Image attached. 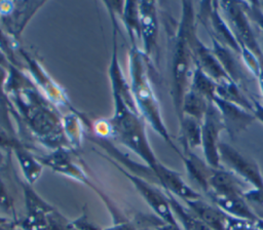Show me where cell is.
Listing matches in <instances>:
<instances>
[{
    "label": "cell",
    "mask_w": 263,
    "mask_h": 230,
    "mask_svg": "<svg viewBox=\"0 0 263 230\" xmlns=\"http://www.w3.org/2000/svg\"><path fill=\"white\" fill-rule=\"evenodd\" d=\"M153 227L155 230H182L180 225H172L162 222L160 219L156 218L155 223H153Z\"/></svg>",
    "instance_id": "obj_39"
},
{
    "label": "cell",
    "mask_w": 263,
    "mask_h": 230,
    "mask_svg": "<svg viewBox=\"0 0 263 230\" xmlns=\"http://www.w3.org/2000/svg\"><path fill=\"white\" fill-rule=\"evenodd\" d=\"M219 154L221 165L230 170L245 183L253 188H263V175L259 165L250 158L243 156L227 143L220 142Z\"/></svg>",
    "instance_id": "obj_10"
},
{
    "label": "cell",
    "mask_w": 263,
    "mask_h": 230,
    "mask_svg": "<svg viewBox=\"0 0 263 230\" xmlns=\"http://www.w3.org/2000/svg\"><path fill=\"white\" fill-rule=\"evenodd\" d=\"M210 103L211 102L205 98L188 89L182 103V115L192 117L202 122Z\"/></svg>",
    "instance_id": "obj_28"
},
{
    "label": "cell",
    "mask_w": 263,
    "mask_h": 230,
    "mask_svg": "<svg viewBox=\"0 0 263 230\" xmlns=\"http://www.w3.org/2000/svg\"><path fill=\"white\" fill-rule=\"evenodd\" d=\"M164 192L167 195L173 214L182 230H212L177 197L166 191Z\"/></svg>",
    "instance_id": "obj_22"
},
{
    "label": "cell",
    "mask_w": 263,
    "mask_h": 230,
    "mask_svg": "<svg viewBox=\"0 0 263 230\" xmlns=\"http://www.w3.org/2000/svg\"><path fill=\"white\" fill-rule=\"evenodd\" d=\"M129 87L136 107L146 123H148L170 147L181 156L182 152L173 142L162 118L160 105L149 77V63L139 45H130L128 50Z\"/></svg>",
    "instance_id": "obj_3"
},
{
    "label": "cell",
    "mask_w": 263,
    "mask_h": 230,
    "mask_svg": "<svg viewBox=\"0 0 263 230\" xmlns=\"http://www.w3.org/2000/svg\"><path fill=\"white\" fill-rule=\"evenodd\" d=\"M111 89L113 114L107 119L111 130L110 138L130 150L155 172L160 161L149 143L146 133V122L136 107L133 94H124L114 87H111Z\"/></svg>",
    "instance_id": "obj_2"
},
{
    "label": "cell",
    "mask_w": 263,
    "mask_h": 230,
    "mask_svg": "<svg viewBox=\"0 0 263 230\" xmlns=\"http://www.w3.org/2000/svg\"><path fill=\"white\" fill-rule=\"evenodd\" d=\"M247 185L241 179L224 167L213 168L205 193L208 196L242 195L248 190Z\"/></svg>",
    "instance_id": "obj_17"
},
{
    "label": "cell",
    "mask_w": 263,
    "mask_h": 230,
    "mask_svg": "<svg viewBox=\"0 0 263 230\" xmlns=\"http://www.w3.org/2000/svg\"><path fill=\"white\" fill-rule=\"evenodd\" d=\"M212 41V50L215 53L216 57L218 59L219 63L221 64L222 68L226 72V74L229 76L231 80H233L245 92L246 90V75L242 72L241 67L238 64V61L235 59L234 53L229 48L225 47L221 43H219L217 40L211 38Z\"/></svg>",
    "instance_id": "obj_20"
},
{
    "label": "cell",
    "mask_w": 263,
    "mask_h": 230,
    "mask_svg": "<svg viewBox=\"0 0 263 230\" xmlns=\"http://www.w3.org/2000/svg\"><path fill=\"white\" fill-rule=\"evenodd\" d=\"M62 121L64 133L68 141L70 149L72 151L77 150L80 147L83 138V118L76 110L69 112L66 115H63Z\"/></svg>",
    "instance_id": "obj_26"
},
{
    "label": "cell",
    "mask_w": 263,
    "mask_h": 230,
    "mask_svg": "<svg viewBox=\"0 0 263 230\" xmlns=\"http://www.w3.org/2000/svg\"><path fill=\"white\" fill-rule=\"evenodd\" d=\"M71 150L67 148H60L53 151H50L46 155L39 156L38 159L43 166H47L53 171L61 174L65 177L76 180L88 187L93 191H98L99 188L89 180L86 172L77 164L72 156Z\"/></svg>",
    "instance_id": "obj_14"
},
{
    "label": "cell",
    "mask_w": 263,
    "mask_h": 230,
    "mask_svg": "<svg viewBox=\"0 0 263 230\" xmlns=\"http://www.w3.org/2000/svg\"><path fill=\"white\" fill-rule=\"evenodd\" d=\"M216 97L235 104L253 113L252 98L247 95L246 92L231 79L217 83Z\"/></svg>",
    "instance_id": "obj_25"
},
{
    "label": "cell",
    "mask_w": 263,
    "mask_h": 230,
    "mask_svg": "<svg viewBox=\"0 0 263 230\" xmlns=\"http://www.w3.org/2000/svg\"><path fill=\"white\" fill-rule=\"evenodd\" d=\"M44 1H0V25L18 45L22 32Z\"/></svg>",
    "instance_id": "obj_8"
},
{
    "label": "cell",
    "mask_w": 263,
    "mask_h": 230,
    "mask_svg": "<svg viewBox=\"0 0 263 230\" xmlns=\"http://www.w3.org/2000/svg\"><path fill=\"white\" fill-rule=\"evenodd\" d=\"M8 78V70L0 66V124L10 136H14L10 115L12 114V105L6 92V82Z\"/></svg>",
    "instance_id": "obj_27"
},
{
    "label": "cell",
    "mask_w": 263,
    "mask_h": 230,
    "mask_svg": "<svg viewBox=\"0 0 263 230\" xmlns=\"http://www.w3.org/2000/svg\"><path fill=\"white\" fill-rule=\"evenodd\" d=\"M220 11L234 35L239 47H246L252 51L261 62L263 70V50L257 41L240 1H218Z\"/></svg>",
    "instance_id": "obj_5"
},
{
    "label": "cell",
    "mask_w": 263,
    "mask_h": 230,
    "mask_svg": "<svg viewBox=\"0 0 263 230\" xmlns=\"http://www.w3.org/2000/svg\"><path fill=\"white\" fill-rule=\"evenodd\" d=\"M239 55H240V59L242 60L245 66L248 68V70L256 78H258V76L260 75L261 70H262V65H261V62L259 61V59L246 47H240Z\"/></svg>",
    "instance_id": "obj_32"
},
{
    "label": "cell",
    "mask_w": 263,
    "mask_h": 230,
    "mask_svg": "<svg viewBox=\"0 0 263 230\" xmlns=\"http://www.w3.org/2000/svg\"><path fill=\"white\" fill-rule=\"evenodd\" d=\"M109 161L112 162L113 165L125 176V178L128 179L137 192L145 200L158 219L167 224L179 225L173 214L167 195L163 189H161L158 185L127 170L122 165H119L117 161H114L113 159H109Z\"/></svg>",
    "instance_id": "obj_6"
},
{
    "label": "cell",
    "mask_w": 263,
    "mask_h": 230,
    "mask_svg": "<svg viewBox=\"0 0 263 230\" xmlns=\"http://www.w3.org/2000/svg\"><path fill=\"white\" fill-rule=\"evenodd\" d=\"M213 103L221 114L224 129L232 139H235L242 131L248 129V127L254 121H256V118L252 112L235 104L224 101L218 97L214 98Z\"/></svg>",
    "instance_id": "obj_15"
},
{
    "label": "cell",
    "mask_w": 263,
    "mask_h": 230,
    "mask_svg": "<svg viewBox=\"0 0 263 230\" xmlns=\"http://www.w3.org/2000/svg\"><path fill=\"white\" fill-rule=\"evenodd\" d=\"M104 230H139L136 225L126 220L123 219L122 217L113 219V224L107 228H104Z\"/></svg>",
    "instance_id": "obj_37"
},
{
    "label": "cell",
    "mask_w": 263,
    "mask_h": 230,
    "mask_svg": "<svg viewBox=\"0 0 263 230\" xmlns=\"http://www.w3.org/2000/svg\"><path fill=\"white\" fill-rule=\"evenodd\" d=\"M17 54H20L25 63L23 70L30 76L33 83L37 86L39 90L44 93V97L57 108L64 107L69 110V112L76 111V109L71 105L64 89L47 74L39 62L33 57L24 48L18 47Z\"/></svg>",
    "instance_id": "obj_7"
},
{
    "label": "cell",
    "mask_w": 263,
    "mask_h": 230,
    "mask_svg": "<svg viewBox=\"0 0 263 230\" xmlns=\"http://www.w3.org/2000/svg\"><path fill=\"white\" fill-rule=\"evenodd\" d=\"M154 174L158 181V186L164 191L173 194L175 197L180 198L181 201L193 200L201 197L200 193L191 188L178 171L165 166L163 163H159Z\"/></svg>",
    "instance_id": "obj_16"
},
{
    "label": "cell",
    "mask_w": 263,
    "mask_h": 230,
    "mask_svg": "<svg viewBox=\"0 0 263 230\" xmlns=\"http://www.w3.org/2000/svg\"><path fill=\"white\" fill-rule=\"evenodd\" d=\"M13 154L20 164L24 181L29 185H33L42 174V163L39 161L38 157H35L25 145L14 151Z\"/></svg>",
    "instance_id": "obj_24"
},
{
    "label": "cell",
    "mask_w": 263,
    "mask_h": 230,
    "mask_svg": "<svg viewBox=\"0 0 263 230\" xmlns=\"http://www.w3.org/2000/svg\"><path fill=\"white\" fill-rule=\"evenodd\" d=\"M240 4L250 21L263 33V9L260 1H240Z\"/></svg>",
    "instance_id": "obj_31"
},
{
    "label": "cell",
    "mask_w": 263,
    "mask_h": 230,
    "mask_svg": "<svg viewBox=\"0 0 263 230\" xmlns=\"http://www.w3.org/2000/svg\"><path fill=\"white\" fill-rule=\"evenodd\" d=\"M18 47L20 46L10 39V37L6 34V32L0 25V51L4 54L10 65L23 69L17 56Z\"/></svg>",
    "instance_id": "obj_30"
},
{
    "label": "cell",
    "mask_w": 263,
    "mask_h": 230,
    "mask_svg": "<svg viewBox=\"0 0 263 230\" xmlns=\"http://www.w3.org/2000/svg\"><path fill=\"white\" fill-rule=\"evenodd\" d=\"M222 130L225 129L221 114L215 104L211 102L201 122V148L204 161L212 168L222 167L219 154V137Z\"/></svg>",
    "instance_id": "obj_11"
},
{
    "label": "cell",
    "mask_w": 263,
    "mask_h": 230,
    "mask_svg": "<svg viewBox=\"0 0 263 230\" xmlns=\"http://www.w3.org/2000/svg\"><path fill=\"white\" fill-rule=\"evenodd\" d=\"M196 20L204 27L210 38L217 40L219 43L239 55L240 47L220 11L218 1L199 2Z\"/></svg>",
    "instance_id": "obj_9"
},
{
    "label": "cell",
    "mask_w": 263,
    "mask_h": 230,
    "mask_svg": "<svg viewBox=\"0 0 263 230\" xmlns=\"http://www.w3.org/2000/svg\"><path fill=\"white\" fill-rule=\"evenodd\" d=\"M188 42L194 66L202 70L217 83L230 79L226 74L212 48L208 47L196 33V18L193 20L188 30Z\"/></svg>",
    "instance_id": "obj_12"
},
{
    "label": "cell",
    "mask_w": 263,
    "mask_h": 230,
    "mask_svg": "<svg viewBox=\"0 0 263 230\" xmlns=\"http://www.w3.org/2000/svg\"><path fill=\"white\" fill-rule=\"evenodd\" d=\"M179 135L183 150L182 153L193 151L197 147H201V122L189 117L183 116L179 123Z\"/></svg>",
    "instance_id": "obj_23"
},
{
    "label": "cell",
    "mask_w": 263,
    "mask_h": 230,
    "mask_svg": "<svg viewBox=\"0 0 263 230\" xmlns=\"http://www.w3.org/2000/svg\"><path fill=\"white\" fill-rule=\"evenodd\" d=\"M0 209H2L7 214L14 212L13 200L1 177H0Z\"/></svg>",
    "instance_id": "obj_34"
},
{
    "label": "cell",
    "mask_w": 263,
    "mask_h": 230,
    "mask_svg": "<svg viewBox=\"0 0 263 230\" xmlns=\"http://www.w3.org/2000/svg\"><path fill=\"white\" fill-rule=\"evenodd\" d=\"M258 84H259V88H260V91H261V94H262V98H263V70H261V73L260 75L258 76Z\"/></svg>",
    "instance_id": "obj_41"
},
{
    "label": "cell",
    "mask_w": 263,
    "mask_h": 230,
    "mask_svg": "<svg viewBox=\"0 0 263 230\" xmlns=\"http://www.w3.org/2000/svg\"><path fill=\"white\" fill-rule=\"evenodd\" d=\"M243 198L248 203L256 204L263 207V188H251L248 189L243 194Z\"/></svg>",
    "instance_id": "obj_36"
},
{
    "label": "cell",
    "mask_w": 263,
    "mask_h": 230,
    "mask_svg": "<svg viewBox=\"0 0 263 230\" xmlns=\"http://www.w3.org/2000/svg\"><path fill=\"white\" fill-rule=\"evenodd\" d=\"M181 18L171 38V95L178 122L183 119L182 103L189 89L194 63L188 42V30L191 22L196 18L192 1H182Z\"/></svg>",
    "instance_id": "obj_4"
},
{
    "label": "cell",
    "mask_w": 263,
    "mask_h": 230,
    "mask_svg": "<svg viewBox=\"0 0 263 230\" xmlns=\"http://www.w3.org/2000/svg\"><path fill=\"white\" fill-rule=\"evenodd\" d=\"M182 202L212 230H226L231 217L213 202H206L202 197Z\"/></svg>",
    "instance_id": "obj_18"
},
{
    "label": "cell",
    "mask_w": 263,
    "mask_h": 230,
    "mask_svg": "<svg viewBox=\"0 0 263 230\" xmlns=\"http://www.w3.org/2000/svg\"><path fill=\"white\" fill-rule=\"evenodd\" d=\"M180 158L184 162L189 178L194 181L204 192H206L209 178L213 168L205 161L197 157L193 151L182 153Z\"/></svg>",
    "instance_id": "obj_21"
},
{
    "label": "cell",
    "mask_w": 263,
    "mask_h": 230,
    "mask_svg": "<svg viewBox=\"0 0 263 230\" xmlns=\"http://www.w3.org/2000/svg\"><path fill=\"white\" fill-rule=\"evenodd\" d=\"M226 230H263V219L248 221L231 217Z\"/></svg>",
    "instance_id": "obj_33"
},
{
    "label": "cell",
    "mask_w": 263,
    "mask_h": 230,
    "mask_svg": "<svg viewBox=\"0 0 263 230\" xmlns=\"http://www.w3.org/2000/svg\"><path fill=\"white\" fill-rule=\"evenodd\" d=\"M140 18V47L150 64L157 53L158 41V15L155 1H138Z\"/></svg>",
    "instance_id": "obj_13"
},
{
    "label": "cell",
    "mask_w": 263,
    "mask_h": 230,
    "mask_svg": "<svg viewBox=\"0 0 263 230\" xmlns=\"http://www.w3.org/2000/svg\"><path fill=\"white\" fill-rule=\"evenodd\" d=\"M261 7H262V9H263V2H261Z\"/></svg>",
    "instance_id": "obj_42"
},
{
    "label": "cell",
    "mask_w": 263,
    "mask_h": 230,
    "mask_svg": "<svg viewBox=\"0 0 263 230\" xmlns=\"http://www.w3.org/2000/svg\"><path fill=\"white\" fill-rule=\"evenodd\" d=\"M252 103H253V114L256 120L260 121L263 124V105L254 98H252Z\"/></svg>",
    "instance_id": "obj_38"
},
{
    "label": "cell",
    "mask_w": 263,
    "mask_h": 230,
    "mask_svg": "<svg viewBox=\"0 0 263 230\" xmlns=\"http://www.w3.org/2000/svg\"><path fill=\"white\" fill-rule=\"evenodd\" d=\"M0 66L6 68L7 70H8V68L11 66V65L9 64V62L7 61V59L4 56V54H3L1 51H0Z\"/></svg>",
    "instance_id": "obj_40"
},
{
    "label": "cell",
    "mask_w": 263,
    "mask_h": 230,
    "mask_svg": "<svg viewBox=\"0 0 263 230\" xmlns=\"http://www.w3.org/2000/svg\"><path fill=\"white\" fill-rule=\"evenodd\" d=\"M217 82L208 76L202 70L194 66L189 89L213 102L216 97Z\"/></svg>",
    "instance_id": "obj_29"
},
{
    "label": "cell",
    "mask_w": 263,
    "mask_h": 230,
    "mask_svg": "<svg viewBox=\"0 0 263 230\" xmlns=\"http://www.w3.org/2000/svg\"><path fill=\"white\" fill-rule=\"evenodd\" d=\"M209 197L214 204L229 217L248 221H254L260 218L242 195H212Z\"/></svg>",
    "instance_id": "obj_19"
},
{
    "label": "cell",
    "mask_w": 263,
    "mask_h": 230,
    "mask_svg": "<svg viewBox=\"0 0 263 230\" xmlns=\"http://www.w3.org/2000/svg\"><path fill=\"white\" fill-rule=\"evenodd\" d=\"M6 92L12 105V116L17 124L26 126L36 141L50 151L70 149L64 133L63 116L58 108L40 93L23 69L12 65L8 68Z\"/></svg>",
    "instance_id": "obj_1"
},
{
    "label": "cell",
    "mask_w": 263,
    "mask_h": 230,
    "mask_svg": "<svg viewBox=\"0 0 263 230\" xmlns=\"http://www.w3.org/2000/svg\"><path fill=\"white\" fill-rule=\"evenodd\" d=\"M70 224L75 230H104L97 224L90 222L85 214L81 215L79 218L75 220L70 221Z\"/></svg>",
    "instance_id": "obj_35"
}]
</instances>
